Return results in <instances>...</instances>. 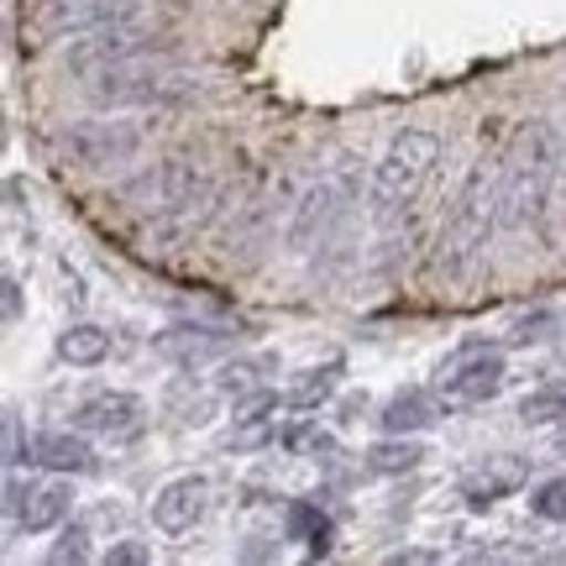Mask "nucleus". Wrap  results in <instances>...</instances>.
Returning a JSON list of instances; mask_svg holds the SVG:
<instances>
[{
  "label": "nucleus",
  "instance_id": "nucleus-4",
  "mask_svg": "<svg viewBox=\"0 0 566 566\" xmlns=\"http://www.w3.org/2000/svg\"><path fill=\"white\" fill-rule=\"evenodd\" d=\"M84 95L95 111H184L200 101V80L174 59H142L90 74Z\"/></svg>",
  "mask_w": 566,
  "mask_h": 566
},
{
  "label": "nucleus",
  "instance_id": "nucleus-13",
  "mask_svg": "<svg viewBox=\"0 0 566 566\" xmlns=\"http://www.w3.org/2000/svg\"><path fill=\"white\" fill-rule=\"evenodd\" d=\"M205 509H210V483L200 472H184V478H174V483H163L153 493V525H158V535L179 541L205 520Z\"/></svg>",
  "mask_w": 566,
  "mask_h": 566
},
{
  "label": "nucleus",
  "instance_id": "nucleus-14",
  "mask_svg": "<svg viewBox=\"0 0 566 566\" xmlns=\"http://www.w3.org/2000/svg\"><path fill=\"white\" fill-rule=\"evenodd\" d=\"M525 483H530V462L504 451V457H488V462H478L472 472H462L457 493L467 499V509H472V514H483V509L504 504L509 493H520Z\"/></svg>",
  "mask_w": 566,
  "mask_h": 566
},
{
  "label": "nucleus",
  "instance_id": "nucleus-1",
  "mask_svg": "<svg viewBox=\"0 0 566 566\" xmlns=\"http://www.w3.org/2000/svg\"><path fill=\"white\" fill-rule=\"evenodd\" d=\"M566 168V142L562 126L546 116H530L514 126L504 147V210H499V231H541L556 200V184Z\"/></svg>",
  "mask_w": 566,
  "mask_h": 566
},
{
  "label": "nucleus",
  "instance_id": "nucleus-19",
  "mask_svg": "<svg viewBox=\"0 0 566 566\" xmlns=\"http://www.w3.org/2000/svg\"><path fill=\"white\" fill-rule=\"evenodd\" d=\"M342 373H346L342 357H325L321 367H310L300 384L289 388V405H294V409H315V405H325V399H331V394L342 388Z\"/></svg>",
  "mask_w": 566,
  "mask_h": 566
},
{
  "label": "nucleus",
  "instance_id": "nucleus-28",
  "mask_svg": "<svg viewBox=\"0 0 566 566\" xmlns=\"http://www.w3.org/2000/svg\"><path fill=\"white\" fill-rule=\"evenodd\" d=\"M0 289H6V325H17V321H21V283L6 279Z\"/></svg>",
  "mask_w": 566,
  "mask_h": 566
},
{
  "label": "nucleus",
  "instance_id": "nucleus-25",
  "mask_svg": "<svg viewBox=\"0 0 566 566\" xmlns=\"http://www.w3.org/2000/svg\"><path fill=\"white\" fill-rule=\"evenodd\" d=\"M221 388L226 394H237V399H242V394H258V388H263V367L258 363H231L221 373Z\"/></svg>",
  "mask_w": 566,
  "mask_h": 566
},
{
  "label": "nucleus",
  "instance_id": "nucleus-12",
  "mask_svg": "<svg viewBox=\"0 0 566 566\" xmlns=\"http://www.w3.org/2000/svg\"><path fill=\"white\" fill-rule=\"evenodd\" d=\"M74 420H80V430H90V436H101L111 446H137L147 436V405H142L137 394H126V388L84 399Z\"/></svg>",
  "mask_w": 566,
  "mask_h": 566
},
{
  "label": "nucleus",
  "instance_id": "nucleus-18",
  "mask_svg": "<svg viewBox=\"0 0 566 566\" xmlns=\"http://www.w3.org/2000/svg\"><path fill=\"white\" fill-rule=\"evenodd\" d=\"M420 462H424V446L409 441V436H388V441H378L367 451V472L373 478H399V472H415Z\"/></svg>",
  "mask_w": 566,
  "mask_h": 566
},
{
  "label": "nucleus",
  "instance_id": "nucleus-10",
  "mask_svg": "<svg viewBox=\"0 0 566 566\" xmlns=\"http://www.w3.org/2000/svg\"><path fill=\"white\" fill-rule=\"evenodd\" d=\"M509 378L504 352H488V346H467L451 363L441 367V399L446 405H488Z\"/></svg>",
  "mask_w": 566,
  "mask_h": 566
},
{
  "label": "nucleus",
  "instance_id": "nucleus-6",
  "mask_svg": "<svg viewBox=\"0 0 566 566\" xmlns=\"http://www.w3.org/2000/svg\"><path fill=\"white\" fill-rule=\"evenodd\" d=\"M357 200H363V168H357V158L331 163L321 179L310 184V195L300 200L294 221H289V252H315V247H331L346 231Z\"/></svg>",
  "mask_w": 566,
  "mask_h": 566
},
{
  "label": "nucleus",
  "instance_id": "nucleus-16",
  "mask_svg": "<svg viewBox=\"0 0 566 566\" xmlns=\"http://www.w3.org/2000/svg\"><path fill=\"white\" fill-rule=\"evenodd\" d=\"M27 462L48 467V472H69V478H84V472H95V451L80 441V436H63V430H48L32 441V457Z\"/></svg>",
  "mask_w": 566,
  "mask_h": 566
},
{
  "label": "nucleus",
  "instance_id": "nucleus-21",
  "mask_svg": "<svg viewBox=\"0 0 566 566\" xmlns=\"http://www.w3.org/2000/svg\"><path fill=\"white\" fill-rule=\"evenodd\" d=\"M289 535L310 546V556H325L331 551V520H325L315 504H294L289 509Z\"/></svg>",
  "mask_w": 566,
  "mask_h": 566
},
{
  "label": "nucleus",
  "instance_id": "nucleus-3",
  "mask_svg": "<svg viewBox=\"0 0 566 566\" xmlns=\"http://www.w3.org/2000/svg\"><path fill=\"white\" fill-rule=\"evenodd\" d=\"M441 153H446V142L430 126H405L399 137L388 142L378 168H373V195H367V216H373L378 231L409 221L420 210L424 189L436 184Z\"/></svg>",
  "mask_w": 566,
  "mask_h": 566
},
{
  "label": "nucleus",
  "instance_id": "nucleus-15",
  "mask_svg": "<svg viewBox=\"0 0 566 566\" xmlns=\"http://www.w3.org/2000/svg\"><path fill=\"white\" fill-rule=\"evenodd\" d=\"M436 420H441V399L430 388H399L384 405V415H378L388 436H415V430H430Z\"/></svg>",
  "mask_w": 566,
  "mask_h": 566
},
{
  "label": "nucleus",
  "instance_id": "nucleus-5",
  "mask_svg": "<svg viewBox=\"0 0 566 566\" xmlns=\"http://www.w3.org/2000/svg\"><path fill=\"white\" fill-rule=\"evenodd\" d=\"M116 200L153 226H189L195 210L210 205V174L195 158H163L116 184Z\"/></svg>",
  "mask_w": 566,
  "mask_h": 566
},
{
  "label": "nucleus",
  "instance_id": "nucleus-26",
  "mask_svg": "<svg viewBox=\"0 0 566 566\" xmlns=\"http://www.w3.org/2000/svg\"><path fill=\"white\" fill-rule=\"evenodd\" d=\"M32 457V441H21V420H17V409H6V467L17 472L21 462Z\"/></svg>",
  "mask_w": 566,
  "mask_h": 566
},
{
  "label": "nucleus",
  "instance_id": "nucleus-9",
  "mask_svg": "<svg viewBox=\"0 0 566 566\" xmlns=\"http://www.w3.org/2000/svg\"><path fill=\"white\" fill-rule=\"evenodd\" d=\"M63 158H74L80 168H126V163L142 158L147 147V126H132V122H105V116H90V122H74L69 132L59 137Z\"/></svg>",
  "mask_w": 566,
  "mask_h": 566
},
{
  "label": "nucleus",
  "instance_id": "nucleus-11",
  "mask_svg": "<svg viewBox=\"0 0 566 566\" xmlns=\"http://www.w3.org/2000/svg\"><path fill=\"white\" fill-rule=\"evenodd\" d=\"M74 509V488L69 483H21L17 472L6 478V514H11V530H27V535H48L59 530Z\"/></svg>",
  "mask_w": 566,
  "mask_h": 566
},
{
  "label": "nucleus",
  "instance_id": "nucleus-30",
  "mask_svg": "<svg viewBox=\"0 0 566 566\" xmlns=\"http://www.w3.org/2000/svg\"><path fill=\"white\" fill-rule=\"evenodd\" d=\"M562 451H566V441H562Z\"/></svg>",
  "mask_w": 566,
  "mask_h": 566
},
{
  "label": "nucleus",
  "instance_id": "nucleus-20",
  "mask_svg": "<svg viewBox=\"0 0 566 566\" xmlns=\"http://www.w3.org/2000/svg\"><path fill=\"white\" fill-rule=\"evenodd\" d=\"M520 420L525 424H566V384L530 388L520 399Z\"/></svg>",
  "mask_w": 566,
  "mask_h": 566
},
{
  "label": "nucleus",
  "instance_id": "nucleus-7",
  "mask_svg": "<svg viewBox=\"0 0 566 566\" xmlns=\"http://www.w3.org/2000/svg\"><path fill=\"white\" fill-rule=\"evenodd\" d=\"M179 53V42L168 38V32H153V21H142V27H111V32H90V38H74L63 48V63L90 80V74H101V69H116V63H142V59H174Z\"/></svg>",
  "mask_w": 566,
  "mask_h": 566
},
{
  "label": "nucleus",
  "instance_id": "nucleus-2",
  "mask_svg": "<svg viewBox=\"0 0 566 566\" xmlns=\"http://www.w3.org/2000/svg\"><path fill=\"white\" fill-rule=\"evenodd\" d=\"M499 210H504V163L478 158L467 168L462 189H457V205H451L441 237H436L430 273L436 279H467L472 263L488 252V237L499 231Z\"/></svg>",
  "mask_w": 566,
  "mask_h": 566
},
{
  "label": "nucleus",
  "instance_id": "nucleus-29",
  "mask_svg": "<svg viewBox=\"0 0 566 566\" xmlns=\"http://www.w3.org/2000/svg\"><path fill=\"white\" fill-rule=\"evenodd\" d=\"M388 562L399 566V562H436V556H430V551H399V556H388Z\"/></svg>",
  "mask_w": 566,
  "mask_h": 566
},
{
  "label": "nucleus",
  "instance_id": "nucleus-8",
  "mask_svg": "<svg viewBox=\"0 0 566 566\" xmlns=\"http://www.w3.org/2000/svg\"><path fill=\"white\" fill-rule=\"evenodd\" d=\"M142 21H153L147 0H42L38 6L42 38H90L111 27H142Z\"/></svg>",
  "mask_w": 566,
  "mask_h": 566
},
{
  "label": "nucleus",
  "instance_id": "nucleus-27",
  "mask_svg": "<svg viewBox=\"0 0 566 566\" xmlns=\"http://www.w3.org/2000/svg\"><path fill=\"white\" fill-rule=\"evenodd\" d=\"M105 562L111 566H153V551L142 546V541H116V546L105 551Z\"/></svg>",
  "mask_w": 566,
  "mask_h": 566
},
{
  "label": "nucleus",
  "instance_id": "nucleus-22",
  "mask_svg": "<svg viewBox=\"0 0 566 566\" xmlns=\"http://www.w3.org/2000/svg\"><path fill=\"white\" fill-rule=\"evenodd\" d=\"M562 331H566L562 310H535V315H520V321H514L509 342H514V346H541V342H556Z\"/></svg>",
  "mask_w": 566,
  "mask_h": 566
},
{
  "label": "nucleus",
  "instance_id": "nucleus-17",
  "mask_svg": "<svg viewBox=\"0 0 566 566\" xmlns=\"http://www.w3.org/2000/svg\"><path fill=\"white\" fill-rule=\"evenodd\" d=\"M111 331L105 325H69L59 336V357L69 367H101V363H111Z\"/></svg>",
  "mask_w": 566,
  "mask_h": 566
},
{
  "label": "nucleus",
  "instance_id": "nucleus-24",
  "mask_svg": "<svg viewBox=\"0 0 566 566\" xmlns=\"http://www.w3.org/2000/svg\"><path fill=\"white\" fill-rule=\"evenodd\" d=\"M84 541H90V530H84V520H74V525L63 530L59 535V546L48 551V562H84V556H90V546H84Z\"/></svg>",
  "mask_w": 566,
  "mask_h": 566
},
{
  "label": "nucleus",
  "instance_id": "nucleus-23",
  "mask_svg": "<svg viewBox=\"0 0 566 566\" xmlns=\"http://www.w3.org/2000/svg\"><path fill=\"white\" fill-rule=\"evenodd\" d=\"M530 514L546 520V525H566V478H546V483L530 493Z\"/></svg>",
  "mask_w": 566,
  "mask_h": 566
}]
</instances>
